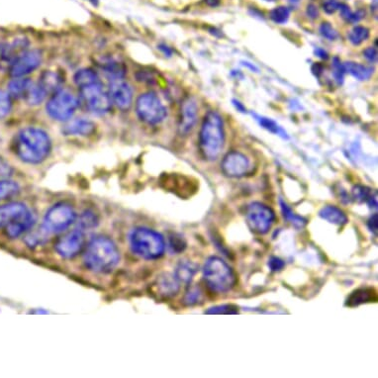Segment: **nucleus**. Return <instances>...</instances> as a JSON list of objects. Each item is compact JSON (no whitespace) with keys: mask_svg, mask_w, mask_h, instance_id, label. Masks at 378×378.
<instances>
[{"mask_svg":"<svg viewBox=\"0 0 378 378\" xmlns=\"http://www.w3.org/2000/svg\"><path fill=\"white\" fill-rule=\"evenodd\" d=\"M136 110L142 120L153 125L162 123L167 115L166 108L153 92L142 94L137 100Z\"/></svg>","mask_w":378,"mask_h":378,"instance_id":"obj_7","label":"nucleus"},{"mask_svg":"<svg viewBox=\"0 0 378 378\" xmlns=\"http://www.w3.org/2000/svg\"><path fill=\"white\" fill-rule=\"evenodd\" d=\"M368 228L369 230L373 233V234H376L377 233V226H378V223H377V214H374L372 215L369 220H368Z\"/></svg>","mask_w":378,"mask_h":378,"instance_id":"obj_48","label":"nucleus"},{"mask_svg":"<svg viewBox=\"0 0 378 378\" xmlns=\"http://www.w3.org/2000/svg\"><path fill=\"white\" fill-rule=\"evenodd\" d=\"M279 203H280V206H281V211L283 213V216H284V218L290 222L292 225H294L295 227L297 228H302L303 226L306 225V220L300 216H297L295 215L292 210L289 208V206L283 201L282 199L279 200Z\"/></svg>","mask_w":378,"mask_h":378,"instance_id":"obj_31","label":"nucleus"},{"mask_svg":"<svg viewBox=\"0 0 378 378\" xmlns=\"http://www.w3.org/2000/svg\"><path fill=\"white\" fill-rule=\"evenodd\" d=\"M88 1H90V2H92L93 4H95V3L97 2V0H88Z\"/></svg>","mask_w":378,"mask_h":378,"instance_id":"obj_56","label":"nucleus"},{"mask_svg":"<svg viewBox=\"0 0 378 378\" xmlns=\"http://www.w3.org/2000/svg\"><path fill=\"white\" fill-rule=\"evenodd\" d=\"M255 118L256 120L260 123V125L264 128L265 130H267L268 132L272 133V134H275V135H278L282 138L284 139H287L288 136L286 134V132L283 130L275 121H273L272 119H269V118H266V117H263V116H259V115H255Z\"/></svg>","mask_w":378,"mask_h":378,"instance_id":"obj_29","label":"nucleus"},{"mask_svg":"<svg viewBox=\"0 0 378 378\" xmlns=\"http://www.w3.org/2000/svg\"><path fill=\"white\" fill-rule=\"evenodd\" d=\"M19 192V185L11 180H0V200L15 196Z\"/></svg>","mask_w":378,"mask_h":378,"instance_id":"obj_30","label":"nucleus"},{"mask_svg":"<svg viewBox=\"0 0 378 378\" xmlns=\"http://www.w3.org/2000/svg\"><path fill=\"white\" fill-rule=\"evenodd\" d=\"M197 270H198L197 264H195L190 260H180L179 263L176 265L173 275L179 283L189 284V283L191 282L193 276L196 274Z\"/></svg>","mask_w":378,"mask_h":378,"instance_id":"obj_20","label":"nucleus"},{"mask_svg":"<svg viewBox=\"0 0 378 378\" xmlns=\"http://www.w3.org/2000/svg\"><path fill=\"white\" fill-rule=\"evenodd\" d=\"M11 102L8 94L2 90H0V119L5 117L10 111Z\"/></svg>","mask_w":378,"mask_h":378,"instance_id":"obj_43","label":"nucleus"},{"mask_svg":"<svg viewBox=\"0 0 378 378\" xmlns=\"http://www.w3.org/2000/svg\"><path fill=\"white\" fill-rule=\"evenodd\" d=\"M352 192H353V198L359 203L367 201L370 194L372 193L368 187L362 186V185H355L353 188Z\"/></svg>","mask_w":378,"mask_h":378,"instance_id":"obj_39","label":"nucleus"},{"mask_svg":"<svg viewBox=\"0 0 378 378\" xmlns=\"http://www.w3.org/2000/svg\"><path fill=\"white\" fill-rule=\"evenodd\" d=\"M233 104L234 106L238 109V111L240 112H243V113H246L247 112V109L246 107L243 105V103H241L239 100H236V99H233Z\"/></svg>","mask_w":378,"mask_h":378,"instance_id":"obj_52","label":"nucleus"},{"mask_svg":"<svg viewBox=\"0 0 378 378\" xmlns=\"http://www.w3.org/2000/svg\"><path fill=\"white\" fill-rule=\"evenodd\" d=\"M284 265H285L284 261L280 260L279 258H276V257L270 258V260L268 261V266L272 271H279L283 267H284Z\"/></svg>","mask_w":378,"mask_h":378,"instance_id":"obj_46","label":"nucleus"},{"mask_svg":"<svg viewBox=\"0 0 378 378\" xmlns=\"http://www.w3.org/2000/svg\"><path fill=\"white\" fill-rule=\"evenodd\" d=\"M185 247H186V244L184 240L181 237H179V236L173 235L172 237L169 238V248L173 253L175 254L181 253L184 251Z\"/></svg>","mask_w":378,"mask_h":378,"instance_id":"obj_44","label":"nucleus"},{"mask_svg":"<svg viewBox=\"0 0 378 378\" xmlns=\"http://www.w3.org/2000/svg\"><path fill=\"white\" fill-rule=\"evenodd\" d=\"M368 37H369V30L364 26H355L349 33V40L354 46H358L362 44L364 41L368 39Z\"/></svg>","mask_w":378,"mask_h":378,"instance_id":"obj_33","label":"nucleus"},{"mask_svg":"<svg viewBox=\"0 0 378 378\" xmlns=\"http://www.w3.org/2000/svg\"><path fill=\"white\" fill-rule=\"evenodd\" d=\"M102 69L105 71L107 74H109L112 77V79L122 78L125 72L122 65L114 60L104 61L102 64Z\"/></svg>","mask_w":378,"mask_h":378,"instance_id":"obj_32","label":"nucleus"},{"mask_svg":"<svg viewBox=\"0 0 378 378\" xmlns=\"http://www.w3.org/2000/svg\"><path fill=\"white\" fill-rule=\"evenodd\" d=\"M377 300V294L374 288H359L354 290L348 298L347 305L350 307L358 306L363 303L375 302Z\"/></svg>","mask_w":378,"mask_h":378,"instance_id":"obj_22","label":"nucleus"},{"mask_svg":"<svg viewBox=\"0 0 378 378\" xmlns=\"http://www.w3.org/2000/svg\"><path fill=\"white\" fill-rule=\"evenodd\" d=\"M165 188L181 197L191 196L197 189V186L194 182H191V179L185 176H168L165 180Z\"/></svg>","mask_w":378,"mask_h":378,"instance_id":"obj_17","label":"nucleus"},{"mask_svg":"<svg viewBox=\"0 0 378 378\" xmlns=\"http://www.w3.org/2000/svg\"><path fill=\"white\" fill-rule=\"evenodd\" d=\"M203 299V293L200 287L198 286H191L189 287V289L186 291L183 302L188 305V306H192L195 304H198L202 301Z\"/></svg>","mask_w":378,"mask_h":378,"instance_id":"obj_35","label":"nucleus"},{"mask_svg":"<svg viewBox=\"0 0 378 378\" xmlns=\"http://www.w3.org/2000/svg\"><path fill=\"white\" fill-rule=\"evenodd\" d=\"M97 217L91 211H85L80 215L79 218V229L80 230H86L94 228L97 225Z\"/></svg>","mask_w":378,"mask_h":378,"instance_id":"obj_38","label":"nucleus"},{"mask_svg":"<svg viewBox=\"0 0 378 378\" xmlns=\"http://www.w3.org/2000/svg\"><path fill=\"white\" fill-rule=\"evenodd\" d=\"M41 62L42 56L39 51H26L11 65L10 73L14 77H22L35 71Z\"/></svg>","mask_w":378,"mask_h":378,"instance_id":"obj_13","label":"nucleus"},{"mask_svg":"<svg viewBox=\"0 0 378 378\" xmlns=\"http://www.w3.org/2000/svg\"><path fill=\"white\" fill-rule=\"evenodd\" d=\"M34 313H37V314H48V312H47V311H44V310H37L36 312H34Z\"/></svg>","mask_w":378,"mask_h":378,"instance_id":"obj_55","label":"nucleus"},{"mask_svg":"<svg viewBox=\"0 0 378 378\" xmlns=\"http://www.w3.org/2000/svg\"><path fill=\"white\" fill-rule=\"evenodd\" d=\"M270 19L276 24H285L290 16V9L286 6H278L270 11Z\"/></svg>","mask_w":378,"mask_h":378,"instance_id":"obj_36","label":"nucleus"},{"mask_svg":"<svg viewBox=\"0 0 378 378\" xmlns=\"http://www.w3.org/2000/svg\"><path fill=\"white\" fill-rule=\"evenodd\" d=\"M344 69L345 71L353 75L354 78L358 80H366L368 79L372 73H373V69L370 67L363 66L358 63L354 62H347L344 64Z\"/></svg>","mask_w":378,"mask_h":378,"instance_id":"obj_25","label":"nucleus"},{"mask_svg":"<svg viewBox=\"0 0 378 378\" xmlns=\"http://www.w3.org/2000/svg\"><path fill=\"white\" fill-rule=\"evenodd\" d=\"M35 223V218L32 213H29L24 218L6 227V234L10 238H18L19 236L24 234L26 231L31 229Z\"/></svg>","mask_w":378,"mask_h":378,"instance_id":"obj_24","label":"nucleus"},{"mask_svg":"<svg viewBox=\"0 0 378 378\" xmlns=\"http://www.w3.org/2000/svg\"><path fill=\"white\" fill-rule=\"evenodd\" d=\"M74 82L81 88V87L90 85L92 83L98 82V77L93 71L88 69H83L78 71L74 74Z\"/></svg>","mask_w":378,"mask_h":378,"instance_id":"obj_28","label":"nucleus"},{"mask_svg":"<svg viewBox=\"0 0 378 378\" xmlns=\"http://www.w3.org/2000/svg\"><path fill=\"white\" fill-rule=\"evenodd\" d=\"M203 277L207 285L216 292H227L237 282L233 269L218 257H211L206 260Z\"/></svg>","mask_w":378,"mask_h":378,"instance_id":"obj_5","label":"nucleus"},{"mask_svg":"<svg viewBox=\"0 0 378 378\" xmlns=\"http://www.w3.org/2000/svg\"><path fill=\"white\" fill-rule=\"evenodd\" d=\"M339 6H340V3L338 0H325L323 4L324 10L328 14L335 13L339 9Z\"/></svg>","mask_w":378,"mask_h":378,"instance_id":"obj_45","label":"nucleus"},{"mask_svg":"<svg viewBox=\"0 0 378 378\" xmlns=\"http://www.w3.org/2000/svg\"><path fill=\"white\" fill-rule=\"evenodd\" d=\"M205 313L206 314H238L239 309L237 306L227 304V305H219V306H214L212 308H209Z\"/></svg>","mask_w":378,"mask_h":378,"instance_id":"obj_41","label":"nucleus"},{"mask_svg":"<svg viewBox=\"0 0 378 378\" xmlns=\"http://www.w3.org/2000/svg\"><path fill=\"white\" fill-rule=\"evenodd\" d=\"M120 260V253L114 242L104 236L92 239L83 255L85 266L94 272L106 273L113 270Z\"/></svg>","mask_w":378,"mask_h":378,"instance_id":"obj_1","label":"nucleus"},{"mask_svg":"<svg viewBox=\"0 0 378 378\" xmlns=\"http://www.w3.org/2000/svg\"><path fill=\"white\" fill-rule=\"evenodd\" d=\"M16 154L25 163L40 164L51 149L49 136L38 128L23 129L16 138Z\"/></svg>","mask_w":378,"mask_h":378,"instance_id":"obj_2","label":"nucleus"},{"mask_svg":"<svg viewBox=\"0 0 378 378\" xmlns=\"http://www.w3.org/2000/svg\"><path fill=\"white\" fill-rule=\"evenodd\" d=\"M319 215L321 218L328 221L329 223H332L338 226H344L349 222V219L345 212L337 206L333 205H327L323 207L320 210Z\"/></svg>","mask_w":378,"mask_h":378,"instance_id":"obj_21","label":"nucleus"},{"mask_svg":"<svg viewBox=\"0 0 378 378\" xmlns=\"http://www.w3.org/2000/svg\"><path fill=\"white\" fill-rule=\"evenodd\" d=\"M339 9L341 11V16L343 17V19H345L347 22H350V23H357L359 22L363 16H364V11L362 10H358L356 12H353L350 8V6H348L347 4H340L339 6Z\"/></svg>","mask_w":378,"mask_h":378,"instance_id":"obj_37","label":"nucleus"},{"mask_svg":"<svg viewBox=\"0 0 378 378\" xmlns=\"http://www.w3.org/2000/svg\"><path fill=\"white\" fill-rule=\"evenodd\" d=\"M80 96L86 108L97 115L105 114L111 107L109 93L98 82L80 88Z\"/></svg>","mask_w":378,"mask_h":378,"instance_id":"obj_8","label":"nucleus"},{"mask_svg":"<svg viewBox=\"0 0 378 378\" xmlns=\"http://www.w3.org/2000/svg\"><path fill=\"white\" fill-rule=\"evenodd\" d=\"M320 34L330 40V41H335L338 37H339V34L338 32L333 28V26L331 25L329 22H323L320 26Z\"/></svg>","mask_w":378,"mask_h":378,"instance_id":"obj_42","label":"nucleus"},{"mask_svg":"<svg viewBox=\"0 0 378 378\" xmlns=\"http://www.w3.org/2000/svg\"><path fill=\"white\" fill-rule=\"evenodd\" d=\"M75 219L76 214L71 205L57 203L47 211L41 227L49 235L58 234L67 230Z\"/></svg>","mask_w":378,"mask_h":378,"instance_id":"obj_6","label":"nucleus"},{"mask_svg":"<svg viewBox=\"0 0 378 378\" xmlns=\"http://www.w3.org/2000/svg\"><path fill=\"white\" fill-rule=\"evenodd\" d=\"M39 84L47 93H56L59 91V87L61 85L60 76L53 71H46L42 74Z\"/></svg>","mask_w":378,"mask_h":378,"instance_id":"obj_26","label":"nucleus"},{"mask_svg":"<svg viewBox=\"0 0 378 378\" xmlns=\"http://www.w3.org/2000/svg\"><path fill=\"white\" fill-rule=\"evenodd\" d=\"M30 82H31V80H29L27 78L15 77L13 80H11L9 82V85H8L9 93L13 97L23 99Z\"/></svg>","mask_w":378,"mask_h":378,"instance_id":"obj_27","label":"nucleus"},{"mask_svg":"<svg viewBox=\"0 0 378 378\" xmlns=\"http://www.w3.org/2000/svg\"><path fill=\"white\" fill-rule=\"evenodd\" d=\"M205 2L207 5L211 6V7H214V6H217L220 2V0H205Z\"/></svg>","mask_w":378,"mask_h":378,"instance_id":"obj_54","label":"nucleus"},{"mask_svg":"<svg viewBox=\"0 0 378 378\" xmlns=\"http://www.w3.org/2000/svg\"><path fill=\"white\" fill-rule=\"evenodd\" d=\"M48 236L49 234L41 227L38 231L29 234L25 239V242L29 247H37L44 244L47 241Z\"/></svg>","mask_w":378,"mask_h":378,"instance_id":"obj_34","label":"nucleus"},{"mask_svg":"<svg viewBox=\"0 0 378 378\" xmlns=\"http://www.w3.org/2000/svg\"><path fill=\"white\" fill-rule=\"evenodd\" d=\"M199 143L205 159L214 161L219 157L225 143L224 123L219 113L210 111L205 116L201 126Z\"/></svg>","mask_w":378,"mask_h":378,"instance_id":"obj_3","label":"nucleus"},{"mask_svg":"<svg viewBox=\"0 0 378 378\" xmlns=\"http://www.w3.org/2000/svg\"><path fill=\"white\" fill-rule=\"evenodd\" d=\"M94 124L86 119L80 118L71 121L68 124L64 130L65 134L72 135V136H86L93 132Z\"/></svg>","mask_w":378,"mask_h":378,"instance_id":"obj_23","label":"nucleus"},{"mask_svg":"<svg viewBox=\"0 0 378 378\" xmlns=\"http://www.w3.org/2000/svg\"><path fill=\"white\" fill-rule=\"evenodd\" d=\"M223 172L230 177H242L250 169V161L242 153L233 151L228 153L222 162Z\"/></svg>","mask_w":378,"mask_h":378,"instance_id":"obj_12","label":"nucleus"},{"mask_svg":"<svg viewBox=\"0 0 378 378\" xmlns=\"http://www.w3.org/2000/svg\"><path fill=\"white\" fill-rule=\"evenodd\" d=\"M363 57L370 63H376L377 62V50L374 47H368L363 51Z\"/></svg>","mask_w":378,"mask_h":378,"instance_id":"obj_47","label":"nucleus"},{"mask_svg":"<svg viewBox=\"0 0 378 378\" xmlns=\"http://www.w3.org/2000/svg\"><path fill=\"white\" fill-rule=\"evenodd\" d=\"M307 14L311 19H316L319 16V12L317 7L314 4H310L307 7Z\"/></svg>","mask_w":378,"mask_h":378,"instance_id":"obj_49","label":"nucleus"},{"mask_svg":"<svg viewBox=\"0 0 378 378\" xmlns=\"http://www.w3.org/2000/svg\"><path fill=\"white\" fill-rule=\"evenodd\" d=\"M154 290L160 297L168 298L174 296L178 292L179 282L174 277V275L165 273L158 277L154 283Z\"/></svg>","mask_w":378,"mask_h":378,"instance_id":"obj_18","label":"nucleus"},{"mask_svg":"<svg viewBox=\"0 0 378 378\" xmlns=\"http://www.w3.org/2000/svg\"><path fill=\"white\" fill-rule=\"evenodd\" d=\"M109 96L120 109H128L132 103L133 93L130 85L122 78H114L109 85Z\"/></svg>","mask_w":378,"mask_h":378,"instance_id":"obj_14","label":"nucleus"},{"mask_svg":"<svg viewBox=\"0 0 378 378\" xmlns=\"http://www.w3.org/2000/svg\"><path fill=\"white\" fill-rule=\"evenodd\" d=\"M129 244L134 254L145 260L161 258L165 249L163 236L146 227H138L132 230L129 235Z\"/></svg>","mask_w":378,"mask_h":378,"instance_id":"obj_4","label":"nucleus"},{"mask_svg":"<svg viewBox=\"0 0 378 378\" xmlns=\"http://www.w3.org/2000/svg\"><path fill=\"white\" fill-rule=\"evenodd\" d=\"M265 1H275V0H265Z\"/></svg>","mask_w":378,"mask_h":378,"instance_id":"obj_57","label":"nucleus"},{"mask_svg":"<svg viewBox=\"0 0 378 378\" xmlns=\"http://www.w3.org/2000/svg\"><path fill=\"white\" fill-rule=\"evenodd\" d=\"M78 101L73 94L68 91H58L47 104V112L58 121L70 119L77 108Z\"/></svg>","mask_w":378,"mask_h":378,"instance_id":"obj_9","label":"nucleus"},{"mask_svg":"<svg viewBox=\"0 0 378 378\" xmlns=\"http://www.w3.org/2000/svg\"><path fill=\"white\" fill-rule=\"evenodd\" d=\"M332 68H333V76L335 80L339 85H342L344 83V78L346 73L344 69V64L341 63L339 58H334Z\"/></svg>","mask_w":378,"mask_h":378,"instance_id":"obj_40","label":"nucleus"},{"mask_svg":"<svg viewBox=\"0 0 378 378\" xmlns=\"http://www.w3.org/2000/svg\"><path fill=\"white\" fill-rule=\"evenodd\" d=\"M246 217L249 227L258 234L267 233L275 220L273 210L260 202L251 203L247 208Z\"/></svg>","mask_w":378,"mask_h":378,"instance_id":"obj_10","label":"nucleus"},{"mask_svg":"<svg viewBox=\"0 0 378 378\" xmlns=\"http://www.w3.org/2000/svg\"><path fill=\"white\" fill-rule=\"evenodd\" d=\"M28 48V41L24 38H18L8 44L2 51V60L5 63L12 65L21 55H23Z\"/></svg>","mask_w":378,"mask_h":378,"instance_id":"obj_19","label":"nucleus"},{"mask_svg":"<svg viewBox=\"0 0 378 378\" xmlns=\"http://www.w3.org/2000/svg\"><path fill=\"white\" fill-rule=\"evenodd\" d=\"M31 211L23 203L14 202L0 206V228L7 227L27 216Z\"/></svg>","mask_w":378,"mask_h":378,"instance_id":"obj_16","label":"nucleus"},{"mask_svg":"<svg viewBox=\"0 0 378 378\" xmlns=\"http://www.w3.org/2000/svg\"><path fill=\"white\" fill-rule=\"evenodd\" d=\"M160 50H162V51L165 53V57H166V56H167V57H170L171 54H172V51L168 48L167 46H165V45H160Z\"/></svg>","mask_w":378,"mask_h":378,"instance_id":"obj_53","label":"nucleus"},{"mask_svg":"<svg viewBox=\"0 0 378 378\" xmlns=\"http://www.w3.org/2000/svg\"><path fill=\"white\" fill-rule=\"evenodd\" d=\"M314 53H315V55H316L318 58H320V59L327 60V59L329 58V57H328V53H327L325 50L321 49V48H316L315 51H314Z\"/></svg>","mask_w":378,"mask_h":378,"instance_id":"obj_51","label":"nucleus"},{"mask_svg":"<svg viewBox=\"0 0 378 378\" xmlns=\"http://www.w3.org/2000/svg\"><path fill=\"white\" fill-rule=\"evenodd\" d=\"M197 104L196 101L189 97L182 103L180 111V120L178 130L181 135H187L191 132L197 121Z\"/></svg>","mask_w":378,"mask_h":378,"instance_id":"obj_15","label":"nucleus"},{"mask_svg":"<svg viewBox=\"0 0 378 378\" xmlns=\"http://www.w3.org/2000/svg\"><path fill=\"white\" fill-rule=\"evenodd\" d=\"M323 71H324V67L319 64V63H316L313 67H312V71L313 73L316 75V76H320L322 73H323Z\"/></svg>","mask_w":378,"mask_h":378,"instance_id":"obj_50","label":"nucleus"},{"mask_svg":"<svg viewBox=\"0 0 378 378\" xmlns=\"http://www.w3.org/2000/svg\"><path fill=\"white\" fill-rule=\"evenodd\" d=\"M83 242V231L80 229H75L59 239L55 246V250L62 258L72 259L81 251Z\"/></svg>","mask_w":378,"mask_h":378,"instance_id":"obj_11","label":"nucleus"}]
</instances>
